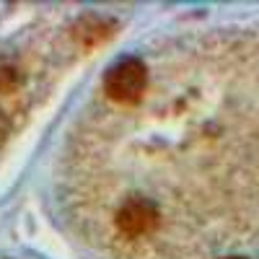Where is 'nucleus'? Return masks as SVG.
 Here are the masks:
<instances>
[{
  "label": "nucleus",
  "instance_id": "3",
  "mask_svg": "<svg viewBox=\"0 0 259 259\" xmlns=\"http://www.w3.org/2000/svg\"><path fill=\"white\" fill-rule=\"evenodd\" d=\"M112 34H114V24H109V21H104V18H96V16L83 18L80 24L75 26V31H73L78 45L89 47V50L96 47V45H101V41L109 39Z\"/></svg>",
  "mask_w": 259,
  "mask_h": 259
},
{
  "label": "nucleus",
  "instance_id": "1",
  "mask_svg": "<svg viewBox=\"0 0 259 259\" xmlns=\"http://www.w3.org/2000/svg\"><path fill=\"white\" fill-rule=\"evenodd\" d=\"M148 85V68L140 57L117 60L104 75V94L117 104H138Z\"/></svg>",
  "mask_w": 259,
  "mask_h": 259
},
{
  "label": "nucleus",
  "instance_id": "2",
  "mask_svg": "<svg viewBox=\"0 0 259 259\" xmlns=\"http://www.w3.org/2000/svg\"><path fill=\"white\" fill-rule=\"evenodd\" d=\"M158 223L161 210L148 197H127L114 212V226L124 239H143V236L153 233Z\"/></svg>",
  "mask_w": 259,
  "mask_h": 259
},
{
  "label": "nucleus",
  "instance_id": "4",
  "mask_svg": "<svg viewBox=\"0 0 259 259\" xmlns=\"http://www.w3.org/2000/svg\"><path fill=\"white\" fill-rule=\"evenodd\" d=\"M24 85V70L13 60H0V94H16Z\"/></svg>",
  "mask_w": 259,
  "mask_h": 259
},
{
  "label": "nucleus",
  "instance_id": "6",
  "mask_svg": "<svg viewBox=\"0 0 259 259\" xmlns=\"http://www.w3.org/2000/svg\"><path fill=\"white\" fill-rule=\"evenodd\" d=\"M223 259H246V256H223Z\"/></svg>",
  "mask_w": 259,
  "mask_h": 259
},
{
  "label": "nucleus",
  "instance_id": "5",
  "mask_svg": "<svg viewBox=\"0 0 259 259\" xmlns=\"http://www.w3.org/2000/svg\"><path fill=\"white\" fill-rule=\"evenodd\" d=\"M8 135H11V119H8V114L3 109H0V148L6 145Z\"/></svg>",
  "mask_w": 259,
  "mask_h": 259
}]
</instances>
